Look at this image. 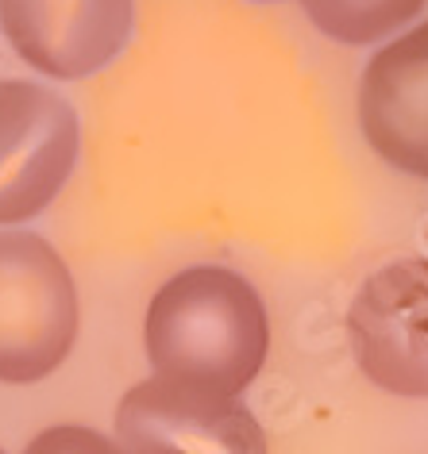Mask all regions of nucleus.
Masks as SVG:
<instances>
[{
  "mask_svg": "<svg viewBox=\"0 0 428 454\" xmlns=\"http://www.w3.org/2000/svg\"><path fill=\"white\" fill-rule=\"evenodd\" d=\"M143 347L155 378L240 396L270 350L266 304L235 270L189 266L151 297Z\"/></svg>",
  "mask_w": 428,
  "mask_h": 454,
  "instance_id": "nucleus-1",
  "label": "nucleus"
},
{
  "mask_svg": "<svg viewBox=\"0 0 428 454\" xmlns=\"http://www.w3.org/2000/svg\"><path fill=\"white\" fill-rule=\"evenodd\" d=\"M77 289L59 251L31 231H0V381L36 385L70 358Z\"/></svg>",
  "mask_w": 428,
  "mask_h": 454,
  "instance_id": "nucleus-2",
  "label": "nucleus"
},
{
  "mask_svg": "<svg viewBox=\"0 0 428 454\" xmlns=\"http://www.w3.org/2000/svg\"><path fill=\"white\" fill-rule=\"evenodd\" d=\"M77 112L39 82H0V227L28 223L77 162Z\"/></svg>",
  "mask_w": 428,
  "mask_h": 454,
  "instance_id": "nucleus-3",
  "label": "nucleus"
},
{
  "mask_svg": "<svg viewBox=\"0 0 428 454\" xmlns=\"http://www.w3.org/2000/svg\"><path fill=\"white\" fill-rule=\"evenodd\" d=\"M347 343L367 381L428 396V258L375 270L347 309Z\"/></svg>",
  "mask_w": 428,
  "mask_h": 454,
  "instance_id": "nucleus-4",
  "label": "nucleus"
},
{
  "mask_svg": "<svg viewBox=\"0 0 428 454\" xmlns=\"http://www.w3.org/2000/svg\"><path fill=\"white\" fill-rule=\"evenodd\" d=\"M123 454H270L266 431L240 396L147 378L116 408Z\"/></svg>",
  "mask_w": 428,
  "mask_h": 454,
  "instance_id": "nucleus-5",
  "label": "nucleus"
},
{
  "mask_svg": "<svg viewBox=\"0 0 428 454\" xmlns=\"http://www.w3.org/2000/svg\"><path fill=\"white\" fill-rule=\"evenodd\" d=\"M0 31L36 74L77 82L131 39V0H0Z\"/></svg>",
  "mask_w": 428,
  "mask_h": 454,
  "instance_id": "nucleus-6",
  "label": "nucleus"
},
{
  "mask_svg": "<svg viewBox=\"0 0 428 454\" xmlns=\"http://www.w3.org/2000/svg\"><path fill=\"white\" fill-rule=\"evenodd\" d=\"M359 128L386 166L428 181V24L386 43L367 62Z\"/></svg>",
  "mask_w": 428,
  "mask_h": 454,
  "instance_id": "nucleus-7",
  "label": "nucleus"
},
{
  "mask_svg": "<svg viewBox=\"0 0 428 454\" xmlns=\"http://www.w3.org/2000/svg\"><path fill=\"white\" fill-rule=\"evenodd\" d=\"M309 24L344 47H367L393 35L424 8V0H297Z\"/></svg>",
  "mask_w": 428,
  "mask_h": 454,
  "instance_id": "nucleus-8",
  "label": "nucleus"
},
{
  "mask_svg": "<svg viewBox=\"0 0 428 454\" xmlns=\"http://www.w3.org/2000/svg\"><path fill=\"white\" fill-rule=\"evenodd\" d=\"M24 454H123V447L93 427L59 424V427L39 431V435L24 447Z\"/></svg>",
  "mask_w": 428,
  "mask_h": 454,
  "instance_id": "nucleus-9",
  "label": "nucleus"
},
{
  "mask_svg": "<svg viewBox=\"0 0 428 454\" xmlns=\"http://www.w3.org/2000/svg\"><path fill=\"white\" fill-rule=\"evenodd\" d=\"M263 4H266V0H263Z\"/></svg>",
  "mask_w": 428,
  "mask_h": 454,
  "instance_id": "nucleus-10",
  "label": "nucleus"
},
{
  "mask_svg": "<svg viewBox=\"0 0 428 454\" xmlns=\"http://www.w3.org/2000/svg\"><path fill=\"white\" fill-rule=\"evenodd\" d=\"M0 454H4V450H0Z\"/></svg>",
  "mask_w": 428,
  "mask_h": 454,
  "instance_id": "nucleus-11",
  "label": "nucleus"
}]
</instances>
